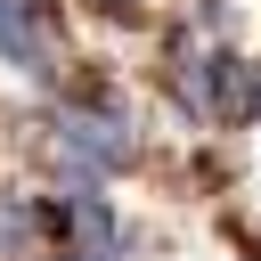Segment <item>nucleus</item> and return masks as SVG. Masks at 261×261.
<instances>
[{"instance_id":"1","label":"nucleus","mask_w":261,"mask_h":261,"mask_svg":"<svg viewBox=\"0 0 261 261\" xmlns=\"http://www.w3.org/2000/svg\"><path fill=\"white\" fill-rule=\"evenodd\" d=\"M139 114L106 90V82H82V90H57L49 106V163H57V188H106L114 171L139 163Z\"/></svg>"},{"instance_id":"2","label":"nucleus","mask_w":261,"mask_h":261,"mask_svg":"<svg viewBox=\"0 0 261 261\" xmlns=\"http://www.w3.org/2000/svg\"><path fill=\"white\" fill-rule=\"evenodd\" d=\"M0 65H16L24 82H57L65 73V8L57 0H0Z\"/></svg>"},{"instance_id":"3","label":"nucleus","mask_w":261,"mask_h":261,"mask_svg":"<svg viewBox=\"0 0 261 261\" xmlns=\"http://www.w3.org/2000/svg\"><path fill=\"white\" fill-rule=\"evenodd\" d=\"M122 212L98 196V188H57L49 196V253H73V261H122Z\"/></svg>"},{"instance_id":"4","label":"nucleus","mask_w":261,"mask_h":261,"mask_svg":"<svg viewBox=\"0 0 261 261\" xmlns=\"http://www.w3.org/2000/svg\"><path fill=\"white\" fill-rule=\"evenodd\" d=\"M49 253V196L0 188V261H41Z\"/></svg>"},{"instance_id":"5","label":"nucleus","mask_w":261,"mask_h":261,"mask_svg":"<svg viewBox=\"0 0 261 261\" xmlns=\"http://www.w3.org/2000/svg\"><path fill=\"white\" fill-rule=\"evenodd\" d=\"M261 122V65L228 49V73H220V130H245Z\"/></svg>"},{"instance_id":"6","label":"nucleus","mask_w":261,"mask_h":261,"mask_svg":"<svg viewBox=\"0 0 261 261\" xmlns=\"http://www.w3.org/2000/svg\"><path fill=\"white\" fill-rule=\"evenodd\" d=\"M41 261H73V253H41Z\"/></svg>"}]
</instances>
